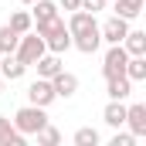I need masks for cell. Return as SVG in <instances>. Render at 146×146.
<instances>
[{
	"instance_id": "obj_18",
	"label": "cell",
	"mask_w": 146,
	"mask_h": 146,
	"mask_svg": "<svg viewBox=\"0 0 146 146\" xmlns=\"http://www.w3.org/2000/svg\"><path fill=\"white\" fill-rule=\"evenodd\" d=\"M146 0H115V17H126V21H136L143 14Z\"/></svg>"
},
{
	"instance_id": "obj_15",
	"label": "cell",
	"mask_w": 146,
	"mask_h": 146,
	"mask_svg": "<svg viewBox=\"0 0 146 146\" xmlns=\"http://www.w3.org/2000/svg\"><path fill=\"white\" fill-rule=\"evenodd\" d=\"M24 139H27V136L17 133L7 115H0V146H24Z\"/></svg>"
},
{
	"instance_id": "obj_25",
	"label": "cell",
	"mask_w": 146,
	"mask_h": 146,
	"mask_svg": "<svg viewBox=\"0 0 146 146\" xmlns=\"http://www.w3.org/2000/svg\"><path fill=\"white\" fill-rule=\"evenodd\" d=\"M82 0H58V10H78Z\"/></svg>"
},
{
	"instance_id": "obj_23",
	"label": "cell",
	"mask_w": 146,
	"mask_h": 146,
	"mask_svg": "<svg viewBox=\"0 0 146 146\" xmlns=\"http://www.w3.org/2000/svg\"><path fill=\"white\" fill-rule=\"evenodd\" d=\"M109 146H136V136L133 133H115L109 139Z\"/></svg>"
},
{
	"instance_id": "obj_4",
	"label": "cell",
	"mask_w": 146,
	"mask_h": 146,
	"mask_svg": "<svg viewBox=\"0 0 146 146\" xmlns=\"http://www.w3.org/2000/svg\"><path fill=\"white\" fill-rule=\"evenodd\" d=\"M54 99H58V95H54V88H51V78H34V82L27 85V102H31V106L48 109Z\"/></svg>"
},
{
	"instance_id": "obj_26",
	"label": "cell",
	"mask_w": 146,
	"mask_h": 146,
	"mask_svg": "<svg viewBox=\"0 0 146 146\" xmlns=\"http://www.w3.org/2000/svg\"><path fill=\"white\" fill-rule=\"evenodd\" d=\"M0 92H3V75H0Z\"/></svg>"
},
{
	"instance_id": "obj_11",
	"label": "cell",
	"mask_w": 146,
	"mask_h": 146,
	"mask_svg": "<svg viewBox=\"0 0 146 146\" xmlns=\"http://www.w3.org/2000/svg\"><path fill=\"white\" fill-rule=\"evenodd\" d=\"M72 48H78L82 54H95V51L102 48V34H99V27H95V31H85V34H75V37H72Z\"/></svg>"
},
{
	"instance_id": "obj_27",
	"label": "cell",
	"mask_w": 146,
	"mask_h": 146,
	"mask_svg": "<svg viewBox=\"0 0 146 146\" xmlns=\"http://www.w3.org/2000/svg\"><path fill=\"white\" fill-rule=\"evenodd\" d=\"M21 3H34V0H21Z\"/></svg>"
},
{
	"instance_id": "obj_6",
	"label": "cell",
	"mask_w": 146,
	"mask_h": 146,
	"mask_svg": "<svg viewBox=\"0 0 146 146\" xmlns=\"http://www.w3.org/2000/svg\"><path fill=\"white\" fill-rule=\"evenodd\" d=\"M99 34L106 44H122V37L129 34V21L126 17H109L106 24H99Z\"/></svg>"
},
{
	"instance_id": "obj_14",
	"label": "cell",
	"mask_w": 146,
	"mask_h": 146,
	"mask_svg": "<svg viewBox=\"0 0 146 146\" xmlns=\"http://www.w3.org/2000/svg\"><path fill=\"white\" fill-rule=\"evenodd\" d=\"M31 7H34V10H31L34 24H48V21L58 17V3H54V0H34Z\"/></svg>"
},
{
	"instance_id": "obj_10",
	"label": "cell",
	"mask_w": 146,
	"mask_h": 146,
	"mask_svg": "<svg viewBox=\"0 0 146 146\" xmlns=\"http://www.w3.org/2000/svg\"><path fill=\"white\" fill-rule=\"evenodd\" d=\"M106 95L109 99H129L133 95V82L126 78V75H112V78H106Z\"/></svg>"
},
{
	"instance_id": "obj_5",
	"label": "cell",
	"mask_w": 146,
	"mask_h": 146,
	"mask_svg": "<svg viewBox=\"0 0 146 146\" xmlns=\"http://www.w3.org/2000/svg\"><path fill=\"white\" fill-rule=\"evenodd\" d=\"M126 48L122 44H109V51H106V58H102V75L112 78V75H122L126 72Z\"/></svg>"
},
{
	"instance_id": "obj_19",
	"label": "cell",
	"mask_w": 146,
	"mask_h": 146,
	"mask_svg": "<svg viewBox=\"0 0 146 146\" xmlns=\"http://www.w3.org/2000/svg\"><path fill=\"white\" fill-rule=\"evenodd\" d=\"M7 24H10V27H14L17 34H27V31L34 27V17H31V10H14Z\"/></svg>"
},
{
	"instance_id": "obj_17",
	"label": "cell",
	"mask_w": 146,
	"mask_h": 146,
	"mask_svg": "<svg viewBox=\"0 0 146 146\" xmlns=\"http://www.w3.org/2000/svg\"><path fill=\"white\" fill-rule=\"evenodd\" d=\"M122 48H126V54H146V31L129 27V34L122 37Z\"/></svg>"
},
{
	"instance_id": "obj_12",
	"label": "cell",
	"mask_w": 146,
	"mask_h": 146,
	"mask_svg": "<svg viewBox=\"0 0 146 146\" xmlns=\"http://www.w3.org/2000/svg\"><path fill=\"white\" fill-rule=\"evenodd\" d=\"M102 119L112 129H122V122H126V102L122 99H109V106L102 109Z\"/></svg>"
},
{
	"instance_id": "obj_3",
	"label": "cell",
	"mask_w": 146,
	"mask_h": 146,
	"mask_svg": "<svg viewBox=\"0 0 146 146\" xmlns=\"http://www.w3.org/2000/svg\"><path fill=\"white\" fill-rule=\"evenodd\" d=\"M44 51H48V48H44V37L37 34V31H27V34H21L17 48H14V54H17V58H21L27 68L34 65V61L41 58V54H44Z\"/></svg>"
},
{
	"instance_id": "obj_13",
	"label": "cell",
	"mask_w": 146,
	"mask_h": 146,
	"mask_svg": "<svg viewBox=\"0 0 146 146\" xmlns=\"http://www.w3.org/2000/svg\"><path fill=\"white\" fill-rule=\"evenodd\" d=\"M24 72H27V65H24L17 54H3V61H0L3 82H17V78H24Z\"/></svg>"
},
{
	"instance_id": "obj_2",
	"label": "cell",
	"mask_w": 146,
	"mask_h": 146,
	"mask_svg": "<svg viewBox=\"0 0 146 146\" xmlns=\"http://www.w3.org/2000/svg\"><path fill=\"white\" fill-rule=\"evenodd\" d=\"M10 122H14V129H17V133L34 136L37 129L48 122V112L41 109V106H31V102H27V106H21V109L14 112V119H10Z\"/></svg>"
},
{
	"instance_id": "obj_16",
	"label": "cell",
	"mask_w": 146,
	"mask_h": 146,
	"mask_svg": "<svg viewBox=\"0 0 146 146\" xmlns=\"http://www.w3.org/2000/svg\"><path fill=\"white\" fill-rule=\"evenodd\" d=\"M122 75H126L129 82H146V54H129Z\"/></svg>"
},
{
	"instance_id": "obj_21",
	"label": "cell",
	"mask_w": 146,
	"mask_h": 146,
	"mask_svg": "<svg viewBox=\"0 0 146 146\" xmlns=\"http://www.w3.org/2000/svg\"><path fill=\"white\" fill-rule=\"evenodd\" d=\"M34 136H37V146H58V143H61V133H58L51 122H44Z\"/></svg>"
},
{
	"instance_id": "obj_9",
	"label": "cell",
	"mask_w": 146,
	"mask_h": 146,
	"mask_svg": "<svg viewBox=\"0 0 146 146\" xmlns=\"http://www.w3.org/2000/svg\"><path fill=\"white\" fill-rule=\"evenodd\" d=\"M34 68H37V78H54V75L61 72L65 65H61V54H54V51H44V54L34 61Z\"/></svg>"
},
{
	"instance_id": "obj_24",
	"label": "cell",
	"mask_w": 146,
	"mask_h": 146,
	"mask_svg": "<svg viewBox=\"0 0 146 146\" xmlns=\"http://www.w3.org/2000/svg\"><path fill=\"white\" fill-rule=\"evenodd\" d=\"M102 7H106V0H82L78 3V10H88V14H99Z\"/></svg>"
},
{
	"instance_id": "obj_1",
	"label": "cell",
	"mask_w": 146,
	"mask_h": 146,
	"mask_svg": "<svg viewBox=\"0 0 146 146\" xmlns=\"http://www.w3.org/2000/svg\"><path fill=\"white\" fill-rule=\"evenodd\" d=\"M37 34L44 37V48L54 51V54H61V51L72 48V31H68V24H65L61 17H54V21H48V24H37Z\"/></svg>"
},
{
	"instance_id": "obj_8",
	"label": "cell",
	"mask_w": 146,
	"mask_h": 146,
	"mask_svg": "<svg viewBox=\"0 0 146 146\" xmlns=\"http://www.w3.org/2000/svg\"><path fill=\"white\" fill-rule=\"evenodd\" d=\"M51 88H54V95H58V99H72L75 92H78V75H72V72H65V68H61V72L51 78Z\"/></svg>"
},
{
	"instance_id": "obj_22",
	"label": "cell",
	"mask_w": 146,
	"mask_h": 146,
	"mask_svg": "<svg viewBox=\"0 0 146 146\" xmlns=\"http://www.w3.org/2000/svg\"><path fill=\"white\" fill-rule=\"evenodd\" d=\"M99 129H92V126H82L78 133H75V146H99Z\"/></svg>"
},
{
	"instance_id": "obj_7",
	"label": "cell",
	"mask_w": 146,
	"mask_h": 146,
	"mask_svg": "<svg viewBox=\"0 0 146 146\" xmlns=\"http://www.w3.org/2000/svg\"><path fill=\"white\" fill-rule=\"evenodd\" d=\"M122 126H129V133L139 139L146 136V106L143 102H133V106H126V122Z\"/></svg>"
},
{
	"instance_id": "obj_20",
	"label": "cell",
	"mask_w": 146,
	"mask_h": 146,
	"mask_svg": "<svg viewBox=\"0 0 146 146\" xmlns=\"http://www.w3.org/2000/svg\"><path fill=\"white\" fill-rule=\"evenodd\" d=\"M17 41H21V34H17L10 24H3V27H0V54H14Z\"/></svg>"
}]
</instances>
